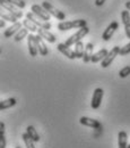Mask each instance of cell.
<instances>
[{
    "label": "cell",
    "instance_id": "obj_2",
    "mask_svg": "<svg viewBox=\"0 0 130 148\" xmlns=\"http://www.w3.org/2000/svg\"><path fill=\"white\" fill-rule=\"evenodd\" d=\"M90 33V27L88 26H84V27H82V29H79L75 34H73L71 37H69L66 41H65V43L67 45V46H73V45H76L78 41H82V39L85 37V36H87Z\"/></svg>",
    "mask_w": 130,
    "mask_h": 148
},
{
    "label": "cell",
    "instance_id": "obj_6",
    "mask_svg": "<svg viewBox=\"0 0 130 148\" xmlns=\"http://www.w3.org/2000/svg\"><path fill=\"white\" fill-rule=\"evenodd\" d=\"M31 10H32V13H34V14L36 15L38 18L43 19V21H45V22H49L50 18H51V15L43 8V6L33 5V6L31 7Z\"/></svg>",
    "mask_w": 130,
    "mask_h": 148
},
{
    "label": "cell",
    "instance_id": "obj_10",
    "mask_svg": "<svg viewBox=\"0 0 130 148\" xmlns=\"http://www.w3.org/2000/svg\"><path fill=\"white\" fill-rule=\"evenodd\" d=\"M79 123L82 125H85V127H90L92 129H102V124L100 121L97 120H94L91 117H87V116H82L79 119Z\"/></svg>",
    "mask_w": 130,
    "mask_h": 148
},
{
    "label": "cell",
    "instance_id": "obj_34",
    "mask_svg": "<svg viewBox=\"0 0 130 148\" xmlns=\"http://www.w3.org/2000/svg\"><path fill=\"white\" fill-rule=\"evenodd\" d=\"M126 8L130 12V1H127V2H126Z\"/></svg>",
    "mask_w": 130,
    "mask_h": 148
},
{
    "label": "cell",
    "instance_id": "obj_5",
    "mask_svg": "<svg viewBox=\"0 0 130 148\" xmlns=\"http://www.w3.org/2000/svg\"><path fill=\"white\" fill-rule=\"evenodd\" d=\"M0 3H1V7H2L5 10H8V12H9V14L14 15L15 17H17L18 19L23 17V13L17 9L16 6H14L13 3H10L8 0H0Z\"/></svg>",
    "mask_w": 130,
    "mask_h": 148
},
{
    "label": "cell",
    "instance_id": "obj_11",
    "mask_svg": "<svg viewBox=\"0 0 130 148\" xmlns=\"http://www.w3.org/2000/svg\"><path fill=\"white\" fill-rule=\"evenodd\" d=\"M119 29V23L118 22H111L109 25H108V27L104 30V32H103V34H102V39L104 40V41H109L112 37H113V34H114V32L117 31Z\"/></svg>",
    "mask_w": 130,
    "mask_h": 148
},
{
    "label": "cell",
    "instance_id": "obj_32",
    "mask_svg": "<svg viewBox=\"0 0 130 148\" xmlns=\"http://www.w3.org/2000/svg\"><path fill=\"white\" fill-rule=\"evenodd\" d=\"M105 1H106V0H95V5L100 7V6L104 5V2H105Z\"/></svg>",
    "mask_w": 130,
    "mask_h": 148
},
{
    "label": "cell",
    "instance_id": "obj_17",
    "mask_svg": "<svg viewBox=\"0 0 130 148\" xmlns=\"http://www.w3.org/2000/svg\"><path fill=\"white\" fill-rule=\"evenodd\" d=\"M118 148H128V134L125 131H120L118 134Z\"/></svg>",
    "mask_w": 130,
    "mask_h": 148
},
{
    "label": "cell",
    "instance_id": "obj_8",
    "mask_svg": "<svg viewBox=\"0 0 130 148\" xmlns=\"http://www.w3.org/2000/svg\"><path fill=\"white\" fill-rule=\"evenodd\" d=\"M103 95H104V90L102 88H96L94 90L92 101H91V106H92L93 110H97L101 106V103H102V99H103Z\"/></svg>",
    "mask_w": 130,
    "mask_h": 148
},
{
    "label": "cell",
    "instance_id": "obj_35",
    "mask_svg": "<svg viewBox=\"0 0 130 148\" xmlns=\"http://www.w3.org/2000/svg\"><path fill=\"white\" fill-rule=\"evenodd\" d=\"M15 148H22V147H20V146H16Z\"/></svg>",
    "mask_w": 130,
    "mask_h": 148
},
{
    "label": "cell",
    "instance_id": "obj_14",
    "mask_svg": "<svg viewBox=\"0 0 130 148\" xmlns=\"http://www.w3.org/2000/svg\"><path fill=\"white\" fill-rule=\"evenodd\" d=\"M121 19H122V23L125 25V32H126V36L128 39H130V12L127 10H122L121 13Z\"/></svg>",
    "mask_w": 130,
    "mask_h": 148
},
{
    "label": "cell",
    "instance_id": "obj_28",
    "mask_svg": "<svg viewBox=\"0 0 130 148\" xmlns=\"http://www.w3.org/2000/svg\"><path fill=\"white\" fill-rule=\"evenodd\" d=\"M128 75H130V66H125L122 70H120V72H119V76H120V77L125 79V77H127Z\"/></svg>",
    "mask_w": 130,
    "mask_h": 148
},
{
    "label": "cell",
    "instance_id": "obj_19",
    "mask_svg": "<svg viewBox=\"0 0 130 148\" xmlns=\"http://www.w3.org/2000/svg\"><path fill=\"white\" fill-rule=\"evenodd\" d=\"M109 54V51L105 49V48H103V49H101V50H98L97 53H95L93 56H92V58H91V62L92 63H98V62H102L104 58H105V56Z\"/></svg>",
    "mask_w": 130,
    "mask_h": 148
},
{
    "label": "cell",
    "instance_id": "obj_30",
    "mask_svg": "<svg viewBox=\"0 0 130 148\" xmlns=\"http://www.w3.org/2000/svg\"><path fill=\"white\" fill-rule=\"evenodd\" d=\"M7 146V140L5 134H0V148H6Z\"/></svg>",
    "mask_w": 130,
    "mask_h": 148
},
{
    "label": "cell",
    "instance_id": "obj_36",
    "mask_svg": "<svg viewBox=\"0 0 130 148\" xmlns=\"http://www.w3.org/2000/svg\"><path fill=\"white\" fill-rule=\"evenodd\" d=\"M128 148H130V145H128Z\"/></svg>",
    "mask_w": 130,
    "mask_h": 148
},
{
    "label": "cell",
    "instance_id": "obj_12",
    "mask_svg": "<svg viewBox=\"0 0 130 148\" xmlns=\"http://www.w3.org/2000/svg\"><path fill=\"white\" fill-rule=\"evenodd\" d=\"M57 49L62 54V55H65L67 58H69V59H76L77 57H76V54H75V50H71L70 48H69V46H67L65 42L63 43H58V46H57Z\"/></svg>",
    "mask_w": 130,
    "mask_h": 148
},
{
    "label": "cell",
    "instance_id": "obj_27",
    "mask_svg": "<svg viewBox=\"0 0 130 148\" xmlns=\"http://www.w3.org/2000/svg\"><path fill=\"white\" fill-rule=\"evenodd\" d=\"M10 3H13L14 6H16L17 8H20V9H23V8H25V6H26V3H25V1L24 0H8Z\"/></svg>",
    "mask_w": 130,
    "mask_h": 148
},
{
    "label": "cell",
    "instance_id": "obj_23",
    "mask_svg": "<svg viewBox=\"0 0 130 148\" xmlns=\"http://www.w3.org/2000/svg\"><path fill=\"white\" fill-rule=\"evenodd\" d=\"M23 25L30 31V32H37L38 31V26L37 25H35L31 19H28V18H26V19H24V22H23Z\"/></svg>",
    "mask_w": 130,
    "mask_h": 148
},
{
    "label": "cell",
    "instance_id": "obj_3",
    "mask_svg": "<svg viewBox=\"0 0 130 148\" xmlns=\"http://www.w3.org/2000/svg\"><path fill=\"white\" fill-rule=\"evenodd\" d=\"M42 6H43V8H44L51 16H55L57 19H60V21L66 19V14H65L63 12L57 9L56 7H53L49 1H43V2H42Z\"/></svg>",
    "mask_w": 130,
    "mask_h": 148
},
{
    "label": "cell",
    "instance_id": "obj_18",
    "mask_svg": "<svg viewBox=\"0 0 130 148\" xmlns=\"http://www.w3.org/2000/svg\"><path fill=\"white\" fill-rule=\"evenodd\" d=\"M93 50H94V46L92 42H90V43H87V45L85 46V53H84V57H83L84 63L91 62V58H92V56L94 55Z\"/></svg>",
    "mask_w": 130,
    "mask_h": 148
},
{
    "label": "cell",
    "instance_id": "obj_31",
    "mask_svg": "<svg viewBox=\"0 0 130 148\" xmlns=\"http://www.w3.org/2000/svg\"><path fill=\"white\" fill-rule=\"evenodd\" d=\"M0 134H5V123L0 122Z\"/></svg>",
    "mask_w": 130,
    "mask_h": 148
},
{
    "label": "cell",
    "instance_id": "obj_4",
    "mask_svg": "<svg viewBox=\"0 0 130 148\" xmlns=\"http://www.w3.org/2000/svg\"><path fill=\"white\" fill-rule=\"evenodd\" d=\"M120 50H121L120 47H118V46H117V47H113L111 50L109 51V54L105 56V58L101 62V66H102L103 69L109 67L112 63H113V60L115 59V57L120 55Z\"/></svg>",
    "mask_w": 130,
    "mask_h": 148
},
{
    "label": "cell",
    "instance_id": "obj_13",
    "mask_svg": "<svg viewBox=\"0 0 130 148\" xmlns=\"http://www.w3.org/2000/svg\"><path fill=\"white\" fill-rule=\"evenodd\" d=\"M22 25H23V23H20V22L13 23L8 29H6V30H5V32H3V37L10 38V37H13V36H15L19 30L22 29Z\"/></svg>",
    "mask_w": 130,
    "mask_h": 148
},
{
    "label": "cell",
    "instance_id": "obj_7",
    "mask_svg": "<svg viewBox=\"0 0 130 148\" xmlns=\"http://www.w3.org/2000/svg\"><path fill=\"white\" fill-rule=\"evenodd\" d=\"M26 18L31 19L35 25H37V26L41 27V29H46V30L51 29V23H50V22H45V21H43V19L38 18L36 15H35L34 13H32V12H30V13L26 14Z\"/></svg>",
    "mask_w": 130,
    "mask_h": 148
},
{
    "label": "cell",
    "instance_id": "obj_21",
    "mask_svg": "<svg viewBox=\"0 0 130 148\" xmlns=\"http://www.w3.org/2000/svg\"><path fill=\"white\" fill-rule=\"evenodd\" d=\"M84 53H85V45L83 43V41H78L75 45V54H76V57L79 58V59H83Z\"/></svg>",
    "mask_w": 130,
    "mask_h": 148
},
{
    "label": "cell",
    "instance_id": "obj_24",
    "mask_svg": "<svg viewBox=\"0 0 130 148\" xmlns=\"http://www.w3.org/2000/svg\"><path fill=\"white\" fill-rule=\"evenodd\" d=\"M22 138H23V140H24V143H25L26 148H35V143L32 140V138L28 136L27 132H26V133H23Z\"/></svg>",
    "mask_w": 130,
    "mask_h": 148
},
{
    "label": "cell",
    "instance_id": "obj_33",
    "mask_svg": "<svg viewBox=\"0 0 130 148\" xmlns=\"http://www.w3.org/2000/svg\"><path fill=\"white\" fill-rule=\"evenodd\" d=\"M6 23H5V19H0V27H5Z\"/></svg>",
    "mask_w": 130,
    "mask_h": 148
},
{
    "label": "cell",
    "instance_id": "obj_29",
    "mask_svg": "<svg viewBox=\"0 0 130 148\" xmlns=\"http://www.w3.org/2000/svg\"><path fill=\"white\" fill-rule=\"evenodd\" d=\"M128 54H130V42L127 43L125 47H122L121 50H120V56H126Z\"/></svg>",
    "mask_w": 130,
    "mask_h": 148
},
{
    "label": "cell",
    "instance_id": "obj_15",
    "mask_svg": "<svg viewBox=\"0 0 130 148\" xmlns=\"http://www.w3.org/2000/svg\"><path fill=\"white\" fill-rule=\"evenodd\" d=\"M37 34H38L40 37L43 38L44 40H46L48 42H50V43H55L57 40L56 36H55L53 33H51L49 30H46V29H41V27H38Z\"/></svg>",
    "mask_w": 130,
    "mask_h": 148
},
{
    "label": "cell",
    "instance_id": "obj_1",
    "mask_svg": "<svg viewBox=\"0 0 130 148\" xmlns=\"http://www.w3.org/2000/svg\"><path fill=\"white\" fill-rule=\"evenodd\" d=\"M87 26V22L85 19H74V21H61L58 24V29L62 32L69 31L71 29H82Z\"/></svg>",
    "mask_w": 130,
    "mask_h": 148
},
{
    "label": "cell",
    "instance_id": "obj_26",
    "mask_svg": "<svg viewBox=\"0 0 130 148\" xmlns=\"http://www.w3.org/2000/svg\"><path fill=\"white\" fill-rule=\"evenodd\" d=\"M1 18L5 19V21H8V22H10V23H16V22H18V18H17V17H15V16L11 15V14H6V13H1Z\"/></svg>",
    "mask_w": 130,
    "mask_h": 148
},
{
    "label": "cell",
    "instance_id": "obj_16",
    "mask_svg": "<svg viewBox=\"0 0 130 148\" xmlns=\"http://www.w3.org/2000/svg\"><path fill=\"white\" fill-rule=\"evenodd\" d=\"M36 38V41H37V47H38V54L41 56H46L49 54V50H48V47L44 42V39L42 37H40L38 34L35 36Z\"/></svg>",
    "mask_w": 130,
    "mask_h": 148
},
{
    "label": "cell",
    "instance_id": "obj_22",
    "mask_svg": "<svg viewBox=\"0 0 130 148\" xmlns=\"http://www.w3.org/2000/svg\"><path fill=\"white\" fill-rule=\"evenodd\" d=\"M26 132L28 133V136L32 138V140H33L34 143H38V141H40V136H38V133H37L36 129H35L33 125H28V127L26 128Z\"/></svg>",
    "mask_w": 130,
    "mask_h": 148
},
{
    "label": "cell",
    "instance_id": "obj_20",
    "mask_svg": "<svg viewBox=\"0 0 130 148\" xmlns=\"http://www.w3.org/2000/svg\"><path fill=\"white\" fill-rule=\"evenodd\" d=\"M16 103H17L16 98H8V99H5V100H1V103H0V110L1 111L8 110V108L15 106Z\"/></svg>",
    "mask_w": 130,
    "mask_h": 148
},
{
    "label": "cell",
    "instance_id": "obj_25",
    "mask_svg": "<svg viewBox=\"0 0 130 148\" xmlns=\"http://www.w3.org/2000/svg\"><path fill=\"white\" fill-rule=\"evenodd\" d=\"M28 36V30L25 27V29H20L18 32L15 34V41L16 42H19V41H22L24 38H27Z\"/></svg>",
    "mask_w": 130,
    "mask_h": 148
},
{
    "label": "cell",
    "instance_id": "obj_9",
    "mask_svg": "<svg viewBox=\"0 0 130 148\" xmlns=\"http://www.w3.org/2000/svg\"><path fill=\"white\" fill-rule=\"evenodd\" d=\"M27 46H28V53L32 57H35L38 54V47H37L36 38L34 34H28L27 37Z\"/></svg>",
    "mask_w": 130,
    "mask_h": 148
}]
</instances>
